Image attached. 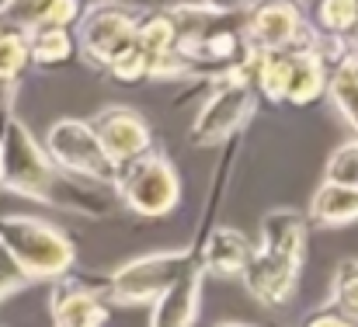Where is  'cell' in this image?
Wrapping results in <instances>:
<instances>
[{
	"mask_svg": "<svg viewBox=\"0 0 358 327\" xmlns=\"http://www.w3.org/2000/svg\"><path fill=\"white\" fill-rule=\"evenodd\" d=\"M0 185L17 195L63 209H80L91 216H101V209H108V202H101L87 185H77V178H63L45 157V150L35 143L28 125L14 115L0 122Z\"/></svg>",
	"mask_w": 358,
	"mask_h": 327,
	"instance_id": "obj_1",
	"label": "cell"
},
{
	"mask_svg": "<svg viewBox=\"0 0 358 327\" xmlns=\"http://www.w3.org/2000/svg\"><path fill=\"white\" fill-rule=\"evenodd\" d=\"M254 88L271 102L310 105L327 88V63L320 46L282 49V53H254L250 56Z\"/></svg>",
	"mask_w": 358,
	"mask_h": 327,
	"instance_id": "obj_2",
	"label": "cell"
},
{
	"mask_svg": "<svg viewBox=\"0 0 358 327\" xmlns=\"http://www.w3.org/2000/svg\"><path fill=\"white\" fill-rule=\"evenodd\" d=\"M0 247L28 279H59L73 265V244L66 233L35 216H0Z\"/></svg>",
	"mask_w": 358,
	"mask_h": 327,
	"instance_id": "obj_3",
	"label": "cell"
},
{
	"mask_svg": "<svg viewBox=\"0 0 358 327\" xmlns=\"http://www.w3.org/2000/svg\"><path fill=\"white\" fill-rule=\"evenodd\" d=\"M254 98H257V88H254V77H250V60H247L240 70H230V74L213 81V91L202 102V111L192 125V143L195 146H216L227 136H234L254 115V105H257Z\"/></svg>",
	"mask_w": 358,
	"mask_h": 327,
	"instance_id": "obj_4",
	"label": "cell"
},
{
	"mask_svg": "<svg viewBox=\"0 0 358 327\" xmlns=\"http://www.w3.org/2000/svg\"><path fill=\"white\" fill-rule=\"evenodd\" d=\"M199 261L195 251H164V254H143L136 261H125L108 279H101V293L115 303H153L160 300L192 265Z\"/></svg>",
	"mask_w": 358,
	"mask_h": 327,
	"instance_id": "obj_5",
	"label": "cell"
},
{
	"mask_svg": "<svg viewBox=\"0 0 358 327\" xmlns=\"http://www.w3.org/2000/svg\"><path fill=\"white\" fill-rule=\"evenodd\" d=\"M112 185L119 188L122 202L139 216H167L181 199L178 174H174L171 160L153 150H146L125 164H115Z\"/></svg>",
	"mask_w": 358,
	"mask_h": 327,
	"instance_id": "obj_6",
	"label": "cell"
},
{
	"mask_svg": "<svg viewBox=\"0 0 358 327\" xmlns=\"http://www.w3.org/2000/svg\"><path fill=\"white\" fill-rule=\"evenodd\" d=\"M45 157L52 160L56 171L77 181L91 185H108L115 178V164L98 143L94 129L84 118H59L49 136H45Z\"/></svg>",
	"mask_w": 358,
	"mask_h": 327,
	"instance_id": "obj_7",
	"label": "cell"
},
{
	"mask_svg": "<svg viewBox=\"0 0 358 327\" xmlns=\"http://www.w3.org/2000/svg\"><path fill=\"white\" fill-rule=\"evenodd\" d=\"M139 11L125 4H94L77 28V49L101 70H108L119 56H125L136 42Z\"/></svg>",
	"mask_w": 358,
	"mask_h": 327,
	"instance_id": "obj_8",
	"label": "cell"
},
{
	"mask_svg": "<svg viewBox=\"0 0 358 327\" xmlns=\"http://www.w3.org/2000/svg\"><path fill=\"white\" fill-rule=\"evenodd\" d=\"M243 39L250 53H282V49H303L313 46V35L306 32L299 7L292 0H261L243 18Z\"/></svg>",
	"mask_w": 358,
	"mask_h": 327,
	"instance_id": "obj_9",
	"label": "cell"
},
{
	"mask_svg": "<svg viewBox=\"0 0 358 327\" xmlns=\"http://www.w3.org/2000/svg\"><path fill=\"white\" fill-rule=\"evenodd\" d=\"M299 258H289V254H275V251H264V247H250L247 261H243V282L247 289L268 303V307H282L296 282H299Z\"/></svg>",
	"mask_w": 358,
	"mask_h": 327,
	"instance_id": "obj_10",
	"label": "cell"
},
{
	"mask_svg": "<svg viewBox=\"0 0 358 327\" xmlns=\"http://www.w3.org/2000/svg\"><path fill=\"white\" fill-rule=\"evenodd\" d=\"M87 125L94 129V136L105 146V153L112 157V164H125L150 150V125L132 109H122V105L101 109Z\"/></svg>",
	"mask_w": 358,
	"mask_h": 327,
	"instance_id": "obj_11",
	"label": "cell"
},
{
	"mask_svg": "<svg viewBox=\"0 0 358 327\" xmlns=\"http://www.w3.org/2000/svg\"><path fill=\"white\" fill-rule=\"evenodd\" d=\"M91 11V0H3L0 25L31 32V28H70Z\"/></svg>",
	"mask_w": 358,
	"mask_h": 327,
	"instance_id": "obj_12",
	"label": "cell"
},
{
	"mask_svg": "<svg viewBox=\"0 0 358 327\" xmlns=\"http://www.w3.org/2000/svg\"><path fill=\"white\" fill-rule=\"evenodd\" d=\"M98 289H87L73 275H59L49 296V310L56 327H108V310L98 300Z\"/></svg>",
	"mask_w": 358,
	"mask_h": 327,
	"instance_id": "obj_13",
	"label": "cell"
},
{
	"mask_svg": "<svg viewBox=\"0 0 358 327\" xmlns=\"http://www.w3.org/2000/svg\"><path fill=\"white\" fill-rule=\"evenodd\" d=\"M202 279H206V272L195 261L160 300H153V321H150V327H192L195 324Z\"/></svg>",
	"mask_w": 358,
	"mask_h": 327,
	"instance_id": "obj_14",
	"label": "cell"
},
{
	"mask_svg": "<svg viewBox=\"0 0 358 327\" xmlns=\"http://www.w3.org/2000/svg\"><path fill=\"white\" fill-rule=\"evenodd\" d=\"M247 254H250V244L240 230L216 226L209 233V240L199 247V265L206 275H240Z\"/></svg>",
	"mask_w": 358,
	"mask_h": 327,
	"instance_id": "obj_15",
	"label": "cell"
},
{
	"mask_svg": "<svg viewBox=\"0 0 358 327\" xmlns=\"http://www.w3.org/2000/svg\"><path fill=\"white\" fill-rule=\"evenodd\" d=\"M257 247L275 251V254H289L303 261V247H306V219L292 209H275L261 219V240Z\"/></svg>",
	"mask_w": 358,
	"mask_h": 327,
	"instance_id": "obj_16",
	"label": "cell"
},
{
	"mask_svg": "<svg viewBox=\"0 0 358 327\" xmlns=\"http://www.w3.org/2000/svg\"><path fill=\"white\" fill-rule=\"evenodd\" d=\"M24 46H28V60L38 67H56V63L70 60L77 49L70 28H49V25L24 32Z\"/></svg>",
	"mask_w": 358,
	"mask_h": 327,
	"instance_id": "obj_17",
	"label": "cell"
},
{
	"mask_svg": "<svg viewBox=\"0 0 358 327\" xmlns=\"http://www.w3.org/2000/svg\"><path fill=\"white\" fill-rule=\"evenodd\" d=\"M310 216L324 226H341L348 219H358V192L345 188V185H327L313 195L310 202Z\"/></svg>",
	"mask_w": 358,
	"mask_h": 327,
	"instance_id": "obj_18",
	"label": "cell"
},
{
	"mask_svg": "<svg viewBox=\"0 0 358 327\" xmlns=\"http://www.w3.org/2000/svg\"><path fill=\"white\" fill-rule=\"evenodd\" d=\"M313 21L331 39H352L358 35V0H317Z\"/></svg>",
	"mask_w": 358,
	"mask_h": 327,
	"instance_id": "obj_19",
	"label": "cell"
},
{
	"mask_svg": "<svg viewBox=\"0 0 358 327\" xmlns=\"http://www.w3.org/2000/svg\"><path fill=\"white\" fill-rule=\"evenodd\" d=\"M327 91H331L338 111L352 122V129L358 132V60L355 56H348L345 63H338V70L331 74Z\"/></svg>",
	"mask_w": 358,
	"mask_h": 327,
	"instance_id": "obj_20",
	"label": "cell"
},
{
	"mask_svg": "<svg viewBox=\"0 0 358 327\" xmlns=\"http://www.w3.org/2000/svg\"><path fill=\"white\" fill-rule=\"evenodd\" d=\"M331 293H334V303L345 317L358 321V258H348L338 265L334 272V282H331Z\"/></svg>",
	"mask_w": 358,
	"mask_h": 327,
	"instance_id": "obj_21",
	"label": "cell"
},
{
	"mask_svg": "<svg viewBox=\"0 0 358 327\" xmlns=\"http://www.w3.org/2000/svg\"><path fill=\"white\" fill-rule=\"evenodd\" d=\"M28 63V46H24V32L0 25V84L14 81Z\"/></svg>",
	"mask_w": 358,
	"mask_h": 327,
	"instance_id": "obj_22",
	"label": "cell"
},
{
	"mask_svg": "<svg viewBox=\"0 0 358 327\" xmlns=\"http://www.w3.org/2000/svg\"><path fill=\"white\" fill-rule=\"evenodd\" d=\"M327 185H345V188L358 192V139L334 150V157L327 164Z\"/></svg>",
	"mask_w": 358,
	"mask_h": 327,
	"instance_id": "obj_23",
	"label": "cell"
},
{
	"mask_svg": "<svg viewBox=\"0 0 358 327\" xmlns=\"http://www.w3.org/2000/svg\"><path fill=\"white\" fill-rule=\"evenodd\" d=\"M21 286H28V275L17 268V261L0 247V300H7L10 293H17Z\"/></svg>",
	"mask_w": 358,
	"mask_h": 327,
	"instance_id": "obj_24",
	"label": "cell"
},
{
	"mask_svg": "<svg viewBox=\"0 0 358 327\" xmlns=\"http://www.w3.org/2000/svg\"><path fill=\"white\" fill-rule=\"evenodd\" d=\"M303 327H358L352 317H345L341 310H313L306 321H303Z\"/></svg>",
	"mask_w": 358,
	"mask_h": 327,
	"instance_id": "obj_25",
	"label": "cell"
},
{
	"mask_svg": "<svg viewBox=\"0 0 358 327\" xmlns=\"http://www.w3.org/2000/svg\"><path fill=\"white\" fill-rule=\"evenodd\" d=\"M209 7H220V11H237L240 4H247V0H206Z\"/></svg>",
	"mask_w": 358,
	"mask_h": 327,
	"instance_id": "obj_26",
	"label": "cell"
},
{
	"mask_svg": "<svg viewBox=\"0 0 358 327\" xmlns=\"http://www.w3.org/2000/svg\"><path fill=\"white\" fill-rule=\"evenodd\" d=\"M223 327H243V324H223Z\"/></svg>",
	"mask_w": 358,
	"mask_h": 327,
	"instance_id": "obj_27",
	"label": "cell"
}]
</instances>
